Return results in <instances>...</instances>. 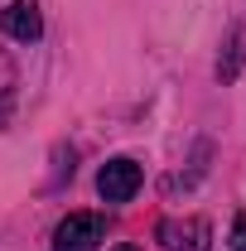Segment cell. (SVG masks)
<instances>
[{
	"label": "cell",
	"instance_id": "obj_1",
	"mask_svg": "<svg viewBox=\"0 0 246 251\" xmlns=\"http://www.w3.org/2000/svg\"><path fill=\"white\" fill-rule=\"evenodd\" d=\"M140 184H145V169L130 155H116V159H106V164L97 169V193H101V203H130V198L140 193Z\"/></svg>",
	"mask_w": 246,
	"mask_h": 251
},
{
	"label": "cell",
	"instance_id": "obj_2",
	"mask_svg": "<svg viewBox=\"0 0 246 251\" xmlns=\"http://www.w3.org/2000/svg\"><path fill=\"white\" fill-rule=\"evenodd\" d=\"M106 242V222L97 213H68L53 227V251H97Z\"/></svg>",
	"mask_w": 246,
	"mask_h": 251
},
{
	"label": "cell",
	"instance_id": "obj_3",
	"mask_svg": "<svg viewBox=\"0 0 246 251\" xmlns=\"http://www.w3.org/2000/svg\"><path fill=\"white\" fill-rule=\"evenodd\" d=\"M154 237L164 242V251H208V242H213V227H208L203 218H184V222L164 218L159 227H154Z\"/></svg>",
	"mask_w": 246,
	"mask_h": 251
},
{
	"label": "cell",
	"instance_id": "obj_4",
	"mask_svg": "<svg viewBox=\"0 0 246 251\" xmlns=\"http://www.w3.org/2000/svg\"><path fill=\"white\" fill-rule=\"evenodd\" d=\"M0 25L15 44H39L44 39V15H39V0H10L0 10Z\"/></svg>",
	"mask_w": 246,
	"mask_h": 251
},
{
	"label": "cell",
	"instance_id": "obj_5",
	"mask_svg": "<svg viewBox=\"0 0 246 251\" xmlns=\"http://www.w3.org/2000/svg\"><path fill=\"white\" fill-rule=\"evenodd\" d=\"M242 63H246V29L232 25V29H227V44H222V58H217V77H222V82H237Z\"/></svg>",
	"mask_w": 246,
	"mask_h": 251
},
{
	"label": "cell",
	"instance_id": "obj_6",
	"mask_svg": "<svg viewBox=\"0 0 246 251\" xmlns=\"http://www.w3.org/2000/svg\"><path fill=\"white\" fill-rule=\"evenodd\" d=\"M227 251H246V213L232 218V232H227Z\"/></svg>",
	"mask_w": 246,
	"mask_h": 251
},
{
	"label": "cell",
	"instance_id": "obj_7",
	"mask_svg": "<svg viewBox=\"0 0 246 251\" xmlns=\"http://www.w3.org/2000/svg\"><path fill=\"white\" fill-rule=\"evenodd\" d=\"M111 251H140V247H135V242H116Z\"/></svg>",
	"mask_w": 246,
	"mask_h": 251
}]
</instances>
